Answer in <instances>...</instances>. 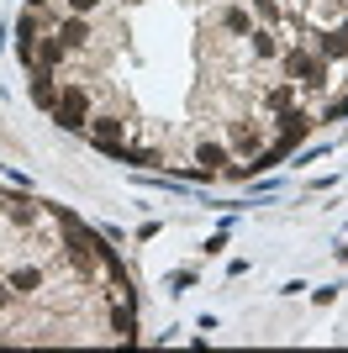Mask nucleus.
Wrapping results in <instances>:
<instances>
[{
  "label": "nucleus",
  "mask_w": 348,
  "mask_h": 353,
  "mask_svg": "<svg viewBox=\"0 0 348 353\" xmlns=\"http://www.w3.org/2000/svg\"><path fill=\"white\" fill-rule=\"evenodd\" d=\"M53 121L64 127V132H79L90 121V90L85 85H69L64 95H58V105H53Z\"/></svg>",
  "instance_id": "nucleus-1"
},
{
  "label": "nucleus",
  "mask_w": 348,
  "mask_h": 353,
  "mask_svg": "<svg viewBox=\"0 0 348 353\" xmlns=\"http://www.w3.org/2000/svg\"><path fill=\"white\" fill-rule=\"evenodd\" d=\"M280 63H285L290 85H322V79H327V63H322V59H311V53H301V48L280 53Z\"/></svg>",
  "instance_id": "nucleus-2"
},
{
  "label": "nucleus",
  "mask_w": 348,
  "mask_h": 353,
  "mask_svg": "<svg viewBox=\"0 0 348 353\" xmlns=\"http://www.w3.org/2000/svg\"><path fill=\"white\" fill-rule=\"evenodd\" d=\"M53 37H58V43H64V48H69V53H85V48L90 43H95V21H90V16H64V21H58V32H53Z\"/></svg>",
  "instance_id": "nucleus-3"
},
{
  "label": "nucleus",
  "mask_w": 348,
  "mask_h": 353,
  "mask_svg": "<svg viewBox=\"0 0 348 353\" xmlns=\"http://www.w3.org/2000/svg\"><path fill=\"white\" fill-rule=\"evenodd\" d=\"M90 137H95V143H101L106 153H111V148L122 143V137H127V121L116 117V111H95V117H90Z\"/></svg>",
  "instance_id": "nucleus-4"
},
{
  "label": "nucleus",
  "mask_w": 348,
  "mask_h": 353,
  "mask_svg": "<svg viewBox=\"0 0 348 353\" xmlns=\"http://www.w3.org/2000/svg\"><path fill=\"white\" fill-rule=\"evenodd\" d=\"M32 105H43V111H53V105H58L53 69H37V74H32Z\"/></svg>",
  "instance_id": "nucleus-5"
},
{
  "label": "nucleus",
  "mask_w": 348,
  "mask_h": 353,
  "mask_svg": "<svg viewBox=\"0 0 348 353\" xmlns=\"http://www.w3.org/2000/svg\"><path fill=\"white\" fill-rule=\"evenodd\" d=\"M227 137H232V148H238V153H248V159H253V153H259V143H264V132H259V127H248V121H232Z\"/></svg>",
  "instance_id": "nucleus-6"
},
{
  "label": "nucleus",
  "mask_w": 348,
  "mask_h": 353,
  "mask_svg": "<svg viewBox=\"0 0 348 353\" xmlns=\"http://www.w3.org/2000/svg\"><path fill=\"white\" fill-rule=\"evenodd\" d=\"M195 169L222 174V169H227V148H222V143H201V148H195Z\"/></svg>",
  "instance_id": "nucleus-7"
},
{
  "label": "nucleus",
  "mask_w": 348,
  "mask_h": 353,
  "mask_svg": "<svg viewBox=\"0 0 348 353\" xmlns=\"http://www.w3.org/2000/svg\"><path fill=\"white\" fill-rule=\"evenodd\" d=\"M317 53H322V59H348V27H333V32H322Z\"/></svg>",
  "instance_id": "nucleus-8"
},
{
  "label": "nucleus",
  "mask_w": 348,
  "mask_h": 353,
  "mask_svg": "<svg viewBox=\"0 0 348 353\" xmlns=\"http://www.w3.org/2000/svg\"><path fill=\"white\" fill-rule=\"evenodd\" d=\"M290 101H296V85H290V79H285V85H269V90L259 95V105H264V111H285Z\"/></svg>",
  "instance_id": "nucleus-9"
},
{
  "label": "nucleus",
  "mask_w": 348,
  "mask_h": 353,
  "mask_svg": "<svg viewBox=\"0 0 348 353\" xmlns=\"http://www.w3.org/2000/svg\"><path fill=\"white\" fill-rule=\"evenodd\" d=\"M132 332H137L132 306H127V301H116V306H111V338H127V343H132Z\"/></svg>",
  "instance_id": "nucleus-10"
},
{
  "label": "nucleus",
  "mask_w": 348,
  "mask_h": 353,
  "mask_svg": "<svg viewBox=\"0 0 348 353\" xmlns=\"http://www.w3.org/2000/svg\"><path fill=\"white\" fill-rule=\"evenodd\" d=\"M248 53H253V59H280L275 32H269V27H264V32H248Z\"/></svg>",
  "instance_id": "nucleus-11"
},
{
  "label": "nucleus",
  "mask_w": 348,
  "mask_h": 353,
  "mask_svg": "<svg viewBox=\"0 0 348 353\" xmlns=\"http://www.w3.org/2000/svg\"><path fill=\"white\" fill-rule=\"evenodd\" d=\"M222 27H227L232 37H248V32H253V21H248V11H238V6H227V11H222Z\"/></svg>",
  "instance_id": "nucleus-12"
},
{
  "label": "nucleus",
  "mask_w": 348,
  "mask_h": 353,
  "mask_svg": "<svg viewBox=\"0 0 348 353\" xmlns=\"http://www.w3.org/2000/svg\"><path fill=\"white\" fill-rule=\"evenodd\" d=\"M253 11H259V21L275 27V21H280V0H253Z\"/></svg>",
  "instance_id": "nucleus-13"
},
{
  "label": "nucleus",
  "mask_w": 348,
  "mask_h": 353,
  "mask_svg": "<svg viewBox=\"0 0 348 353\" xmlns=\"http://www.w3.org/2000/svg\"><path fill=\"white\" fill-rule=\"evenodd\" d=\"M69 11L74 16H95V11H101V0H69Z\"/></svg>",
  "instance_id": "nucleus-14"
},
{
  "label": "nucleus",
  "mask_w": 348,
  "mask_h": 353,
  "mask_svg": "<svg viewBox=\"0 0 348 353\" xmlns=\"http://www.w3.org/2000/svg\"><path fill=\"white\" fill-rule=\"evenodd\" d=\"M11 295H16V290H11V285H6V280H0V311L11 306Z\"/></svg>",
  "instance_id": "nucleus-15"
}]
</instances>
